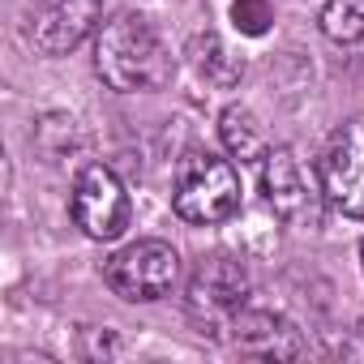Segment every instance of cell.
Returning a JSON list of instances; mask_svg holds the SVG:
<instances>
[{
	"label": "cell",
	"mask_w": 364,
	"mask_h": 364,
	"mask_svg": "<svg viewBox=\"0 0 364 364\" xmlns=\"http://www.w3.org/2000/svg\"><path fill=\"white\" fill-rule=\"evenodd\" d=\"M171 69H176L171 48L141 14H120L95 39V73L120 95L163 90L171 82Z\"/></svg>",
	"instance_id": "1"
},
{
	"label": "cell",
	"mask_w": 364,
	"mask_h": 364,
	"mask_svg": "<svg viewBox=\"0 0 364 364\" xmlns=\"http://www.w3.org/2000/svg\"><path fill=\"white\" fill-rule=\"evenodd\" d=\"M171 206L185 223H198V228L228 223L240 210V176H236V167L215 150H189L176 163Z\"/></svg>",
	"instance_id": "2"
},
{
	"label": "cell",
	"mask_w": 364,
	"mask_h": 364,
	"mask_svg": "<svg viewBox=\"0 0 364 364\" xmlns=\"http://www.w3.org/2000/svg\"><path fill=\"white\" fill-rule=\"evenodd\" d=\"M103 279L107 287L129 300V304H150L176 291L180 283V253L167 240H133L120 253H112L103 262Z\"/></svg>",
	"instance_id": "3"
},
{
	"label": "cell",
	"mask_w": 364,
	"mask_h": 364,
	"mask_svg": "<svg viewBox=\"0 0 364 364\" xmlns=\"http://www.w3.org/2000/svg\"><path fill=\"white\" fill-rule=\"evenodd\" d=\"M321 198L347 219H364V116L338 124L317 163Z\"/></svg>",
	"instance_id": "4"
},
{
	"label": "cell",
	"mask_w": 364,
	"mask_h": 364,
	"mask_svg": "<svg viewBox=\"0 0 364 364\" xmlns=\"http://www.w3.org/2000/svg\"><path fill=\"white\" fill-rule=\"evenodd\" d=\"M73 223L90 240H116L129 228V193L120 176L103 163H90L73 180Z\"/></svg>",
	"instance_id": "5"
},
{
	"label": "cell",
	"mask_w": 364,
	"mask_h": 364,
	"mask_svg": "<svg viewBox=\"0 0 364 364\" xmlns=\"http://www.w3.org/2000/svg\"><path fill=\"white\" fill-rule=\"evenodd\" d=\"M249 300V274L240 262L215 253L189 279V309L198 317H236Z\"/></svg>",
	"instance_id": "6"
},
{
	"label": "cell",
	"mask_w": 364,
	"mask_h": 364,
	"mask_svg": "<svg viewBox=\"0 0 364 364\" xmlns=\"http://www.w3.org/2000/svg\"><path fill=\"white\" fill-rule=\"evenodd\" d=\"M103 18V0H48L35 14L31 39L43 56H65L73 52Z\"/></svg>",
	"instance_id": "7"
},
{
	"label": "cell",
	"mask_w": 364,
	"mask_h": 364,
	"mask_svg": "<svg viewBox=\"0 0 364 364\" xmlns=\"http://www.w3.org/2000/svg\"><path fill=\"white\" fill-rule=\"evenodd\" d=\"M262 189H266V202L279 219L296 223L313 210V189H309V176L296 159L291 146H279V150H266L262 159Z\"/></svg>",
	"instance_id": "8"
},
{
	"label": "cell",
	"mask_w": 364,
	"mask_h": 364,
	"mask_svg": "<svg viewBox=\"0 0 364 364\" xmlns=\"http://www.w3.org/2000/svg\"><path fill=\"white\" fill-rule=\"evenodd\" d=\"M232 343L257 360H296L300 355L296 326L279 313H266V309H240L232 317Z\"/></svg>",
	"instance_id": "9"
},
{
	"label": "cell",
	"mask_w": 364,
	"mask_h": 364,
	"mask_svg": "<svg viewBox=\"0 0 364 364\" xmlns=\"http://www.w3.org/2000/svg\"><path fill=\"white\" fill-rule=\"evenodd\" d=\"M219 137H223V146L232 150V159H240V163L266 159V137H262V129H257V120H253L249 107H236V103H232V107L219 116Z\"/></svg>",
	"instance_id": "10"
},
{
	"label": "cell",
	"mask_w": 364,
	"mask_h": 364,
	"mask_svg": "<svg viewBox=\"0 0 364 364\" xmlns=\"http://www.w3.org/2000/svg\"><path fill=\"white\" fill-rule=\"evenodd\" d=\"M321 31L330 43H343V48L364 43V0H326Z\"/></svg>",
	"instance_id": "11"
},
{
	"label": "cell",
	"mask_w": 364,
	"mask_h": 364,
	"mask_svg": "<svg viewBox=\"0 0 364 364\" xmlns=\"http://www.w3.org/2000/svg\"><path fill=\"white\" fill-rule=\"evenodd\" d=\"M193 65H198V73H206L210 82H223V86L240 77V65L223 52V43L215 35H206V39L193 43Z\"/></svg>",
	"instance_id": "12"
},
{
	"label": "cell",
	"mask_w": 364,
	"mask_h": 364,
	"mask_svg": "<svg viewBox=\"0 0 364 364\" xmlns=\"http://www.w3.org/2000/svg\"><path fill=\"white\" fill-rule=\"evenodd\" d=\"M232 26L249 39H262L274 26V5L270 0H232Z\"/></svg>",
	"instance_id": "13"
},
{
	"label": "cell",
	"mask_w": 364,
	"mask_h": 364,
	"mask_svg": "<svg viewBox=\"0 0 364 364\" xmlns=\"http://www.w3.org/2000/svg\"><path fill=\"white\" fill-rule=\"evenodd\" d=\"M360 262H364V245H360Z\"/></svg>",
	"instance_id": "14"
}]
</instances>
